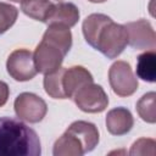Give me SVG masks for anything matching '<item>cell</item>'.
I'll return each mask as SVG.
<instances>
[{
  "label": "cell",
  "instance_id": "2e32d148",
  "mask_svg": "<svg viewBox=\"0 0 156 156\" xmlns=\"http://www.w3.org/2000/svg\"><path fill=\"white\" fill-rule=\"evenodd\" d=\"M155 100H156V94L155 91L146 93L143 95L139 101L136 102V112L139 117L147 122V123H155L156 122V108H155Z\"/></svg>",
  "mask_w": 156,
  "mask_h": 156
},
{
  "label": "cell",
  "instance_id": "8fae6325",
  "mask_svg": "<svg viewBox=\"0 0 156 156\" xmlns=\"http://www.w3.org/2000/svg\"><path fill=\"white\" fill-rule=\"evenodd\" d=\"M134 124V118L130 111L126 107H115L106 115V128L112 135H124L130 132Z\"/></svg>",
  "mask_w": 156,
  "mask_h": 156
},
{
  "label": "cell",
  "instance_id": "9a60e30c",
  "mask_svg": "<svg viewBox=\"0 0 156 156\" xmlns=\"http://www.w3.org/2000/svg\"><path fill=\"white\" fill-rule=\"evenodd\" d=\"M65 67H60L56 71L45 74L44 77V89L45 93L52 99H66L63 88H62V77Z\"/></svg>",
  "mask_w": 156,
  "mask_h": 156
},
{
  "label": "cell",
  "instance_id": "4fadbf2b",
  "mask_svg": "<svg viewBox=\"0 0 156 156\" xmlns=\"http://www.w3.org/2000/svg\"><path fill=\"white\" fill-rule=\"evenodd\" d=\"M54 4L49 0H22L21 1V10L24 15L28 17L40 21V22H46V18L52 9Z\"/></svg>",
  "mask_w": 156,
  "mask_h": 156
},
{
  "label": "cell",
  "instance_id": "30bf717a",
  "mask_svg": "<svg viewBox=\"0 0 156 156\" xmlns=\"http://www.w3.org/2000/svg\"><path fill=\"white\" fill-rule=\"evenodd\" d=\"M90 82H94V78L91 73L83 66H72L69 68H65L62 77V88L66 99H72L80 87Z\"/></svg>",
  "mask_w": 156,
  "mask_h": 156
},
{
  "label": "cell",
  "instance_id": "5bb4252c",
  "mask_svg": "<svg viewBox=\"0 0 156 156\" xmlns=\"http://www.w3.org/2000/svg\"><path fill=\"white\" fill-rule=\"evenodd\" d=\"M136 76L149 83H154L156 79V54L155 50H146L138 56L136 61Z\"/></svg>",
  "mask_w": 156,
  "mask_h": 156
},
{
  "label": "cell",
  "instance_id": "5b68a950",
  "mask_svg": "<svg viewBox=\"0 0 156 156\" xmlns=\"http://www.w3.org/2000/svg\"><path fill=\"white\" fill-rule=\"evenodd\" d=\"M108 82L113 93L121 98L133 95L138 89V79L126 61H116L108 69Z\"/></svg>",
  "mask_w": 156,
  "mask_h": 156
},
{
  "label": "cell",
  "instance_id": "e0dca14e",
  "mask_svg": "<svg viewBox=\"0 0 156 156\" xmlns=\"http://www.w3.org/2000/svg\"><path fill=\"white\" fill-rule=\"evenodd\" d=\"M18 16V10L6 2H0V34H4L10 29Z\"/></svg>",
  "mask_w": 156,
  "mask_h": 156
},
{
  "label": "cell",
  "instance_id": "d6986e66",
  "mask_svg": "<svg viewBox=\"0 0 156 156\" xmlns=\"http://www.w3.org/2000/svg\"><path fill=\"white\" fill-rule=\"evenodd\" d=\"M9 95H10L9 85H7L5 82L0 80V107H2V106L7 102Z\"/></svg>",
  "mask_w": 156,
  "mask_h": 156
},
{
  "label": "cell",
  "instance_id": "3957f363",
  "mask_svg": "<svg viewBox=\"0 0 156 156\" xmlns=\"http://www.w3.org/2000/svg\"><path fill=\"white\" fill-rule=\"evenodd\" d=\"M99 144V130L87 121L73 122L55 141L54 156H82L90 152Z\"/></svg>",
  "mask_w": 156,
  "mask_h": 156
},
{
  "label": "cell",
  "instance_id": "7c38bea8",
  "mask_svg": "<svg viewBox=\"0 0 156 156\" xmlns=\"http://www.w3.org/2000/svg\"><path fill=\"white\" fill-rule=\"evenodd\" d=\"M78 20H79V10L74 4L58 2V4H54L45 23L46 24L57 23L71 28L76 26Z\"/></svg>",
  "mask_w": 156,
  "mask_h": 156
},
{
  "label": "cell",
  "instance_id": "52a82bcc",
  "mask_svg": "<svg viewBox=\"0 0 156 156\" xmlns=\"http://www.w3.org/2000/svg\"><path fill=\"white\" fill-rule=\"evenodd\" d=\"M16 116L28 123L41 122L48 112L46 102L33 93H21L13 104Z\"/></svg>",
  "mask_w": 156,
  "mask_h": 156
},
{
  "label": "cell",
  "instance_id": "44dd1931",
  "mask_svg": "<svg viewBox=\"0 0 156 156\" xmlns=\"http://www.w3.org/2000/svg\"><path fill=\"white\" fill-rule=\"evenodd\" d=\"M10 1H13V2H21L22 0H10Z\"/></svg>",
  "mask_w": 156,
  "mask_h": 156
},
{
  "label": "cell",
  "instance_id": "6da1fadb",
  "mask_svg": "<svg viewBox=\"0 0 156 156\" xmlns=\"http://www.w3.org/2000/svg\"><path fill=\"white\" fill-rule=\"evenodd\" d=\"M82 30L85 41L107 58L119 56L128 44L126 27L104 13L89 15L83 21Z\"/></svg>",
  "mask_w": 156,
  "mask_h": 156
},
{
  "label": "cell",
  "instance_id": "7402d4cb",
  "mask_svg": "<svg viewBox=\"0 0 156 156\" xmlns=\"http://www.w3.org/2000/svg\"><path fill=\"white\" fill-rule=\"evenodd\" d=\"M57 1H61V0H57Z\"/></svg>",
  "mask_w": 156,
  "mask_h": 156
},
{
  "label": "cell",
  "instance_id": "8992f818",
  "mask_svg": "<svg viewBox=\"0 0 156 156\" xmlns=\"http://www.w3.org/2000/svg\"><path fill=\"white\" fill-rule=\"evenodd\" d=\"M79 110L88 113L102 112L108 105V96L101 85L94 82L87 83L80 87L72 98Z\"/></svg>",
  "mask_w": 156,
  "mask_h": 156
},
{
  "label": "cell",
  "instance_id": "277c9868",
  "mask_svg": "<svg viewBox=\"0 0 156 156\" xmlns=\"http://www.w3.org/2000/svg\"><path fill=\"white\" fill-rule=\"evenodd\" d=\"M66 55L67 52L61 46L43 38L33 52L35 68L39 73L43 74L51 73L61 67Z\"/></svg>",
  "mask_w": 156,
  "mask_h": 156
},
{
  "label": "cell",
  "instance_id": "ac0fdd59",
  "mask_svg": "<svg viewBox=\"0 0 156 156\" xmlns=\"http://www.w3.org/2000/svg\"><path fill=\"white\" fill-rule=\"evenodd\" d=\"M155 140L149 138L138 139L129 151V155H155Z\"/></svg>",
  "mask_w": 156,
  "mask_h": 156
},
{
  "label": "cell",
  "instance_id": "9c48e42d",
  "mask_svg": "<svg viewBox=\"0 0 156 156\" xmlns=\"http://www.w3.org/2000/svg\"><path fill=\"white\" fill-rule=\"evenodd\" d=\"M128 44L136 50H155L156 35L149 21L141 18L124 24Z\"/></svg>",
  "mask_w": 156,
  "mask_h": 156
},
{
  "label": "cell",
  "instance_id": "7a4b0ae2",
  "mask_svg": "<svg viewBox=\"0 0 156 156\" xmlns=\"http://www.w3.org/2000/svg\"><path fill=\"white\" fill-rule=\"evenodd\" d=\"M38 134L21 119L0 117V156H39Z\"/></svg>",
  "mask_w": 156,
  "mask_h": 156
},
{
  "label": "cell",
  "instance_id": "ba28073f",
  "mask_svg": "<svg viewBox=\"0 0 156 156\" xmlns=\"http://www.w3.org/2000/svg\"><path fill=\"white\" fill-rule=\"evenodd\" d=\"M7 73L17 82H27L35 77L38 73L33 54L27 49H17L12 51L6 62Z\"/></svg>",
  "mask_w": 156,
  "mask_h": 156
},
{
  "label": "cell",
  "instance_id": "ffe728a7",
  "mask_svg": "<svg viewBox=\"0 0 156 156\" xmlns=\"http://www.w3.org/2000/svg\"><path fill=\"white\" fill-rule=\"evenodd\" d=\"M88 1H90V2H95V4H99V2H105V1H107V0H88Z\"/></svg>",
  "mask_w": 156,
  "mask_h": 156
}]
</instances>
